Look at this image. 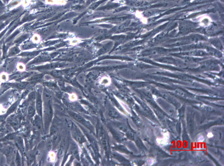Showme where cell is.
<instances>
[{"instance_id": "6da1fadb", "label": "cell", "mask_w": 224, "mask_h": 166, "mask_svg": "<svg viewBox=\"0 0 224 166\" xmlns=\"http://www.w3.org/2000/svg\"><path fill=\"white\" fill-rule=\"evenodd\" d=\"M194 28V25L189 22H182L179 25V32L185 34L193 30Z\"/></svg>"}, {"instance_id": "7a4b0ae2", "label": "cell", "mask_w": 224, "mask_h": 166, "mask_svg": "<svg viewBox=\"0 0 224 166\" xmlns=\"http://www.w3.org/2000/svg\"><path fill=\"white\" fill-rule=\"evenodd\" d=\"M36 109L39 116L43 117V101H42L41 94L38 92L36 94Z\"/></svg>"}, {"instance_id": "3957f363", "label": "cell", "mask_w": 224, "mask_h": 166, "mask_svg": "<svg viewBox=\"0 0 224 166\" xmlns=\"http://www.w3.org/2000/svg\"><path fill=\"white\" fill-rule=\"evenodd\" d=\"M167 51L166 49L162 48H158L146 51L144 52L143 55H149L163 54L167 53Z\"/></svg>"}, {"instance_id": "277c9868", "label": "cell", "mask_w": 224, "mask_h": 166, "mask_svg": "<svg viewBox=\"0 0 224 166\" xmlns=\"http://www.w3.org/2000/svg\"><path fill=\"white\" fill-rule=\"evenodd\" d=\"M205 49L207 51L206 52L208 53V54L209 55H210L212 56H215L216 58H222L223 56L222 53L220 51L217 49L210 46H206Z\"/></svg>"}, {"instance_id": "5b68a950", "label": "cell", "mask_w": 224, "mask_h": 166, "mask_svg": "<svg viewBox=\"0 0 224 166\" xmlns=\"http://www.w3.org/2000/svg\"><path fill=\"white\" fill-rule=\"evenodd\" d=\"M184 55H188V56H196V57H202V56H208L209 55L208 53L200 49L193 50L189 51V52L185 53Z\"/></svg>"}, {"instance_id": "8992f818", "label": "cell", "mask_w": 224, "mask_h": 166, "mask_svg": "<svg viewBox=\"0 0 224 166\" xmlns=\"http://www.w3.org/2000/svg\"><path fill=\"white\" fill-rule=\"evenodd\" d=\"M210 43L215 47V49L221 51L223 50V46L221 40L218 38H212L210 41Z\"/></svg>"}, {"instance_id": "52a82bcc", "label": "cell", "mask_w": 224, "mask_h": 166, "mask_svg": "<svg viewBox=\"0 0 224 166\" xmlns=\"http://www.w3.org/2000/svg\"><path fill=\"white\" fill-rule=\"evenodd\" d=\"M150 4L151 2L146 0H136L131 3L133 6L137 7L149 5Z\"/></svg>"}, {"instance_id": "ba28073f", "label": "cell", "mask_w": 224, "mask_h": 166, "mask_svg": "<svg viewBox=\"0 0 224 166\" xmlns=\"http://www.w3.org/2000/svg\"><path fill=\"white\" fill-rule=\"evenodd\" d=\"M42 118L39 115L35 116L34 119L33 120V123L34 126L38 130H40L42 128Z\"/></svg>"}, {"instance_id": "9c48e42d", "label": "cell", "mask_w": 224, "mask_h": 166, "mask_svg": "<svg viewBox=\"0 0 224 166\" xmlns=\"http://www.w3.org/2000/svg\"><path fill=\"white\" fill-rule=\"evenodd\" d=\"M36 109L33 102H32L28 109V115L29 117L33 118L35 115Z\"/></svg>"}, {"instance_id": "30bf717a", "label": "cell", "mask_w": 224, "mask_h": 166, "mask_svg": "<svg viewBox=\"0 0 224 166\" xmlns=\"http://www.w3.org/2000/svg\"><path fill=\"white\" fill-rule=\"evenodd\" d=\"M8 122L10 124L11 126H12L14 129H16L18 128V122L17 119V118L14 115L9 116V117L7 119Z\"/></svg>"}, {"instance_id": "8fae6325", "label": "cell", "mask_w": 224, "mask_h": 166, "mask_svg": "<svg viewBox=\"0 0 224 166\" xmlns=\"http://www.w3.org/2000/svg\"><path fill=\"white\" fill-rule=\"evenodd\" d=\"M187 38L190 42H198L205 40V38L203 36L198 34L191 35L190 36H189Z\"/></svg>"}, {"instance_id": "7c38bea8", "label": "cell", "mask_w": 224, "mask_h": 166, "mask_svg": "<svg viewBox=\"0 0 224 166\" xmlns=\"http://www.w3.org/2000/svg\"><path fill=\"white\" fill-rule=\"evenodd\" d=\"M72 116H73V117L75 118V119H76L77 121H78V122H80L81 123H83V124H85L86 125V126H88V122H87L84 119V118H83L82 117V116H80V115H79L78 114H77L76 113H72Z\"/></svg>"}, {"instance_id": "4fadbf2b", "label": "cell", "mask_w": 224, "mask_h": 166, "mask_svg": "<svg viewBox=\"0 0 224 166\" xmlns=\"http://www.w3.org/2000/svg\"><path fill=\"white\" fill-rule=\"evenodd\" d=\"M15 139H16V143L17 146H18L19 149L22 150V151H23L24 150V144H23V142L22 137H17Z\"/></svg>"}, {"instance_id": "5bb4252c", "label": "cell", "mask_w": 224, "mask_h": 166, "mask_svg": "<svg viewBox=\"0 0 224 166\" xmlns=\"http://www.w3.org/2000/svg\"><path fill=\"white\" fill-rule=\"evenodd\" d=\"M18 103H19V101H16L14 104L12 105V106L9 108V109L7 110V114L5 115L6 116H8V115H10V114L12 112H13L15 111V110L16 109L18 105Z\"/></svg>"}, {"instance_id": "9a60e30c", "label": "cell", "mask_w": 224, "mask_h": 166, "mask_svg": "<svg viewBox=\"0 0 224 166\" xmlns=\"http://www.w3.org/2000/svg\"><path fill=\"white\" fill-rule=\"evenodd\" d=\"M16 137V134H15V133H12V134H9L7 136H5V137L3 138V139H2V141L13 140L15 139Z\"/></svg>"}, {"instance_id": "2e32d148", "label": "cell", "mask_w": 224, "mask_h": 166, "mask_svg": "<svg viewBox=\"0 0 224 166\" xmlns=\"http://www.w3.org/2000/svg\"><path fill=\"white\" fill-rule=\"evenodd\" d=\"M158 59L159 61L165 63H173L175 61V59L172 57H163L160 58H159Z\"/></svg>"}, {"instance_id": "e0dca14e", "label": "cell", "mask_w": 224, "mask_h": 166, "mask_svg": "<svg viewBox=\"0 0 224 166\" xmlns=\"http://www.w3.org/2000/svg\"><path fill=\"white\" fill-rule=\"evenodd\" d=\"M109 113L110 116L112 117L117 118L119 116L118 112L114 109L110 108L109 110Z\"/></svg>"}, {"instance_id": "ac0fdd59", "label": "cell", "mask_w": 224, "mask_h": 166, "mask_svg": "<svg viewBox=\"0 0 224 166\" xmlns=\"http://www.w3.org/2000/svg\"><path fill=\"white\" fill-rule=\"evenodd\" d=\"M156 11L157 10H148L144 12V15L146 17L151 16L156 13Z\"/></svg>"}, {"instance_id": "d6986e66", "label": "cell", "mask_w": 224, "mask_h": 166, "mask_svg": "<svg viewBox=\"0 0 224 166\" xmlns=\"http://www.w3.org/2000/svg\"><path fill=\"white\" fill-rule=\"evenodd\" d=\"M74 136L77 140H78L79 142H82V137H81L80 134H79L78 132H76V131H75L74 132Z\"/></svg>"}, {"instance_id": "ffe728a7", "label": "cell", "mask_w": 224, "mask_h": 166, "mask_svg": "<svg viewBox=\"0 0 224 166\" xmlns=\"http://www.w3.org/2000/svg\"><path fill=\"white\" fill-rule=\"evenodd\" d=\"M36 98V95L34 94V93H31V94H29V96L28 101L29 102H30L31 103L33 102L35 100Z\"/></svg>"}, {"instance_id": "44dd1931", "label": "cell", "mask_w": 224, "mask_h": 166, "mask_svg": "<svg viewBox=\"0 0 224 166\" xmlns=\"http://www.w3.org/2000/svg\"><path fill=\"white\" fill-rule=\"evenodd\" d=\"M40 36H39L38 34H35L34 35L32 38V41L33 42H36V43H38L40 41Z\"/></svg>"}, {"instance_id": "7402d4cb", "label": "cell", "mask_w": 224, "mask_h": 166, "mask_svg": "<svg viewBox=\"0 0 224 166\" xmlns=\"http://www.w3.org/2000/svg\"><path fill=\"white\" fill-rule=\"evenodd\" d=\"M18 67L20 69H24V66L22 64H20L18 65Z\"/></svg>"}, {"instance_id": "603a6c76", "label": "cell", "mask_w": 224, "mask_h": 166, "mask_svg": "<svg viewBox=\"0 0 224 166\" xmlns=\"http://www.w3.org/2000/svg\"><path fill=\"white\" fill-rule=\"evenodd\" d=\"M221 0L222 1V2H223V1H224V0Z\"/></svg>"}, {"instance_id": "cb8c5ba5", "label": "cell", "mask_w": 224, "mask_h": 166, "mask_svg": "<svg viewBox=\"0 0 224 166\" xmlns=\"http://www.w3.org/2000/svg\"><path fill=\"white\" fill-rule=\"evenodd\" d=\"M0 137H1V135H0Z\"/></svg>"}]
</instances>
